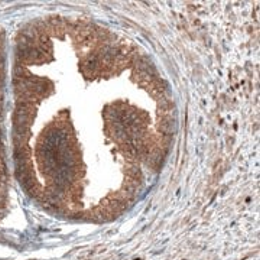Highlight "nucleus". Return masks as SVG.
<instances>
[{"label":"nucleus","mask_w":260,"mask_h":260,"mask_svg":"<svg viewBox=\"0 0 260 260\" xmlns=\"http://www.w3.org/2000/svg\"><path fill=\"white\" fill-rule=\"evenodd\" d=\"M81 71L87 77H91V75L98 72V58H97L96 54L88 55L87 58L82 59Z\"/></svg>","instance_id":"1"}]
</instances>
